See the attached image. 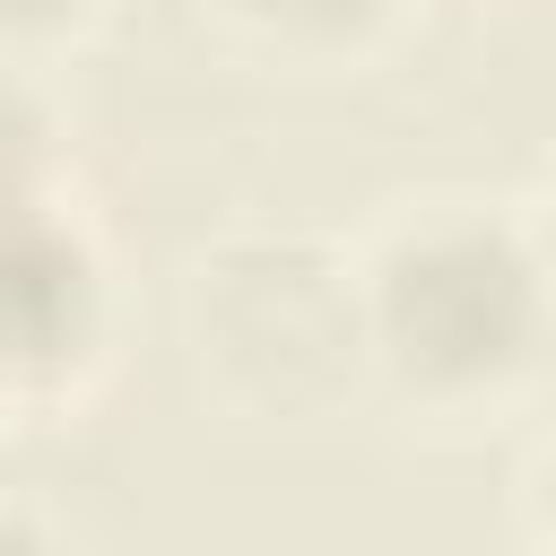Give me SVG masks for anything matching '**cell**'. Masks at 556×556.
Segmentation results:
<instances>
[{"instance_id": "cell-1", "label": "cell", "mask_w": 556, "mask_h": 556, "mask_svg": "<svg viewBox=\"0 0 556 556\" xmlns=\"http://www.w3.org/2000/svg\"><path fill=\"white\" fill-rule=\"evenodd\" d=\"M374 408L469 434L539 400L556 374V278L521 200L408 191L348 235Z\"/></svg>"}, {"instance_id": "cell-2", "label": "cell", "mask_w": 556, "mask_h": 556, "mask_svg": "<svg viewBox=\"0 0 556 556\" xmlns=\"http://www.w3.org/2000/svg\"><path fill=\"white\" fill-rule=\"evenodd\" d=\"M174 339L191 356V382L235 426L321 434L348 408H374L356 252L330 226H217L174 278Z\"/></svg>"}, {"instance_id": "cell-3", "label": "cell", "mask_w": 556, "mask_h": 556, "mask_svg": "<svg viewBox=\"0 0 556 556\" xmlns=\"http://www.w3.org/2000/svg\"><path fill=\"white\" fill-rule=\"evenodd\" d=\"M122 356V252L104 217L61 191L0 217V434L78 417Z\"/></svg>"}, {"instance_id": "cell-4", "label": "cell", "mask_w": 556, "mask_h": 556, "mask_svg": "<svg viewBox=\"0 0 556 556\" xmlns=\"http://www.w3.org/2000/svg\"><path fill=\"white\" fill-rule=\"evenodd\" d=\"M426 0H200V17L261 70L287 78H348L400 52Z\"/></svg>"}, {"instance_id": "cell-5", "label": "cell", "mask_w": 556, "mask_h": 556, "mask_svg": "<svg viewBox=\"0 0 556 556\" xmlns=\"http://www.w3.org/2000/svg\"><path fill=\"white\" fill-rule=\"evenodd\" d=\"M61 191H78V148H70L52 70L0 61V217H26Z\"/></svg>"}, {"instance_id": "cell-6", "label": "cell", "mask_w": 556, "mask_h": 556, "mask_svg": "<svg viewBox=\"0 0 556 556\" xmlns=\"http://www.w3.org/2000/svg\"><path fill=\"white\" fill-rule=\"evenodd\" d=\"M113 26V0H0V61H70Z\"/></svg>"}, {"instance_id": "cell-7", "label": "cell", "mask_w": 556, "mask_h": 556, "mask_svg": "<svg viewBox=\"0 0 556 556\" xmlns=\"http://www.w3.org/2000/svg\"><path fill=\"white\" fill-rule=\"evenodd\" d=\"M513 513H521V539H530V547H556V408H547V417H539V434L521 443Z\"/></svg>"}, {"instance_id": "cell-8", "label": "cell", "mask_w": 556, "mask_h": 556, "mask_svg": "<svg viewBox=\"0 0 556 556\" xmlns=\"http://www.w3.org/2000/svg\"><path fill=\"white\" fill-rule=\"evenodd\" d=\"M0 556H87V539H78L52 504L0 486Z\"/></svg>"}, {"instance_id": "cell-9", "label": "cell", "mask_w": 556, "mask_h": 556, "mask_svg": "<svg viewBox=\"0 0 556 556\" xmlns=\"http://www.w3.org/2000/svg\"><path fill=\"white\" fill-rule=\"evenodd\" d=\"M521 217H530V235H539V261H547V278H556V156H547L539 191L521 200Z\"/></svg>"}, {"instance_id": "cell-10", "label": "cell", "mask_w": 556, "mask_h": 556, "mask_svg": "<svg viewBox=\"0 0 556 556\" xmlns=\"http://www.w3.org/2000/svg\"><path fill=\"white\" fill-rule=\"evenodd\" d=\"M530 556H556V547H530Z\"/></svg>"}]
</instances>
